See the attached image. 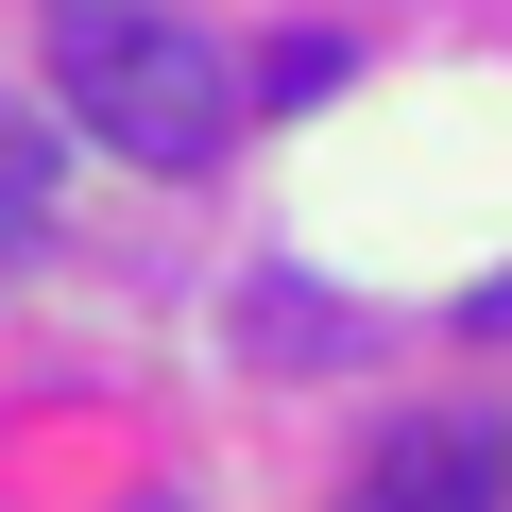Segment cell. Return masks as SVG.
Wrapping results in <instances>:
<instances>
[{
    "mask_svg": "<svg viewBox=\"0 0 512 512\" xmlns=\"http://www.w3.org/2000/svg\"><path fill=\"white\" fill-rule=\"evenodd\" d=\"M342 69H359V52H342V35H291V52H274V69H256V103H325V86H342Z\"/></svg>",
    "mask_w": 512,
    "mask_h": 512,
    "instance_id": "4",
    "label": "cell"
},
{
    "mask_svg": "<svg viewBox=\"0 0 512 512\" xmlns=\"http://www.w3.org/2000/svg\"><path fill=\"white\" fill-rule=\"evenodd\" d=\"M69 18V120L86 137H120L137 171H222V137H239V69H222V35H188L171 0H52Z\"/></svg>",
    "mask_w": 512,
    "mask_h": 512,
    "instance_id": "1",
    "label": "cell"
},
{
    "mask_svg": "<svg viewBox=\"0 0 512 512\" xmlns=\"http://www.w3.org/2000/svg\"><path fill=\"white\" fill-rule=\"evenodd\" d=\"M137 512H171V495H137Z\"/></svg>",
    "mask_w": 512,
    "mask_h": 512,
    "instance_id": "5",
    "label": "cell"
},
{
    "mask_svg": "<svg viewBox=\"0 0 512 512\" xmlns=\"http://www.w3.org/2000/svg\"><path fill=\"white\" fill-rule=\"evenodd\" d=\"M495 495H512V444L461 427V410H444V427H393L376 478H359V512H495Z\"/></svg>",
    "mask_w": 512,
    "mask_h": 512,
    "instance_id": "2",
    "label": "cell"
},
{
    "mask_svg": "<svg viewBox=\"0 0 512 512\" xmlns=\"http://www.w3.org/2000/svg\"><path fill=\"white\" fill-rule=\"evenodd\" d=\"M35 222H52V171H35L18 137H0V274H18V256H35Z\"/></svg>",
    "mask_w": 512,
    "mask_h": 512,
    "instance_id": "3",
    "label": "cell"
}]
</instances>
